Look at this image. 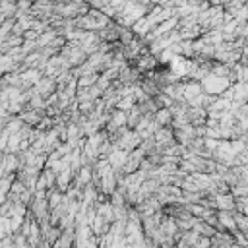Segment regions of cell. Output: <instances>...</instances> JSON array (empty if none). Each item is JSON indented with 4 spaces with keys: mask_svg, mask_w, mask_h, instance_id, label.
Masks as SVG:
<instances>
[{
    "mask_svg": "<svg viewBox=\"0 0 248 248\" xmlns=\"http://www.w3.org/2000/svg\"><path fill=\"white\" fill-rule=\"evenodd\" d=\"M202 93H203V87H202L200 81H184V101L186 103L194 101Z\"/></svg>",
    "mask_w": 248,
    "mask_h": 248,
    "instance_id": "obj_5",
    "label": "cell"
},
{
    "mask_svg": "<svg viewBox=\"0 0 248 248\" xmlns=\"http://www.w3.org/2000/svg\"><path fill=\"white\" fill-rule=\"evenodd\" d=\"M157 66H159V58H157V56H153V54H149V52L141 54V56L136 60V68H138V72L151 74V72H155V68H157Z\"/></svg>",
    "mask_w": 248,
    "mask_h": 248,
    "instance_id": "obj_3",
    "label": "cell"
},
{
    "mask_svg": "<svg viewBox=\"0 0 248 248\" xmlns=\"http://www.w3.org/2000/svg\"><path fill=\"white\" fill-rule=\"evenodd\" d=\"M244 6H246V10H248V2H246V4H244Z\"/></svg>",
    "mask_w": 248,
    "mask_h": 248,
    "instance_id": "obj_8",
    "label": "cell"
},
{
    "mask_svg": "<svg viewBox=\"0 0 248 248\" xmlns=\"http://www.w3.org/2000/svg\"><path fill=\"white\" fill-rule=\"evenodd\" d=\"M128 157H130V153H128V151H124V149L116 147V149L108 155V163H110V167H112L114 170H122V169H124V165H126V161H128Z\"/></svg>",
    "mask_w": 248,
    "mask_h": 248,
    "instance_id": "obj_4",
    "label": "cell"
},
{
    "mask_svg": "<svg viewBox=\"0 0 248 248\" xmlns=\"http://www.w3.org/2000/svg\"><path fill=\"white\" fill-rule=\"evenodd\" d=\"M202 87H203V93H207V95H211V97H223V95L232 87V81H231V78H223V76L209 74V76L202 81Z\"/></svg>",
    "mask_w": 248,
    "mask_h": 248,
    "instance_id": "obj_1",
    "label": "cell"
},
{
    "mask_svg": "<svg viewBox=\"0 0 248 248\" xmlns=\"http://www.w3.org/2000/svg\"><path fill=\"white\" fill-rule=\"evenodd\" d=\"M153 120L161 126V128H172V112L169 110V108H159L157 112H155V116H153Z\"/></svg>",
    "mask_w": 248,
    "mask_h": 248,
    "instance_id": "obj_6",
    "label": "cell"
},
{
    "mask_svg": "<svg viewBox=\"0 0 248 248\" xmlns=\"http://www.w3.org/2000/svg\"><path fill=\"white\" fill-rule=\"evenodd\" d=\"M215 202L217 211H234L236 209V198L232 194H209Z\"/></svg>",
    "mask_w": 248,
    "mask_h": 248,
    "instance_id": "obj_2",
    "label": "cell"
},
{
    "mask_svg": "<svg viewBox=\"0 0 248 248\" xmlns=\"http://www.w3.org/2000/svg\"><path fill=\"white\" fill-rule=\"evenodd\" d=\"M101 74H83L81 78H78V89H89L93 85H97Z\"/></svg>",
    "mask_w": 248,
    "mask_h": 248,
    "instance_id": "obj_7",
    "label": "cell"
}]
</instances>
